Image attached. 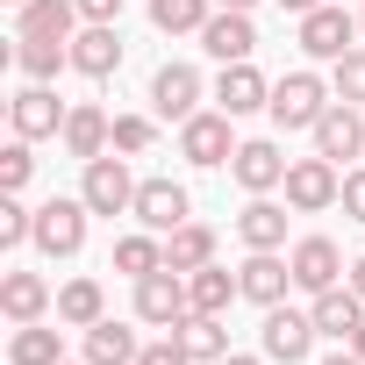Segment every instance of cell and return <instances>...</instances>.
Returning a JSON list of instances; mask_svg holds the SVG:
<instances>
[{
  "label": "cell",
  "mask_w": 365,
  "mask_h": 365,
  "mask_svg": "<svg viewBox=\"0 0 365 365\" xmlns=\"http://www.w3.org/2000/svg\"><path fill=\"white\" fill-rule=\"evenodd\" d=\"M351 287H358V294H365V258H351Z\"/></svg>",
  "instance_id": "cell-42"
},
{
  "label": "cell",
  "mask_w": 365,
  "mask_h": 365,
  "mask_svg": "<svg viewBox=\"0 0 365 365\" xmlns=\"http://www.w3.org/2000/svg\"><path fill=\"white\" fill-rule=\"evenodd\" d=\"M79 22H122V0H79Z\"/></svg>",
  "instance_id": "cell-39"
},
{
  "label": "cell",
  "mask_w": 365,
  "mask_h": 365,
  "mask_svg": "<svg viewBox=\"0 0 365 365\" xmlns=\"http://www.w3.org/2000/svg\"><path fill=\"white\" fill-rule=\"evenodd\" d=\"M158 265H165V237H158V230H136V237L115 244V272L143 279V272H158Z\"/></svg>",
  "instance_id": "cell-32"
},
{
  "label": "cell",
  "mask_w": 365,
  "mask_h": 365,
  "mask_svg": "<svg viewBox=\"0 0 365 365\" xmlns=\"http://www.w3.org/2000/svg\"><path fill=\"white\" fill-rule=\"evenodd\" d=\"M79 201H86L93 215H129V208H136V179H129V165H122L115 150L86 158V179H79Z\"/></svg>",
  "instance_id": "cell-2"
},
{
  "label": "cell",
  "mask_w": 365,
  "mask_h": 365,
  "mask_svg": "<svg viewBox=\"0 0 365 365\" xmlns=\"http://www.w3.org/2000/svg\"><path fill=\"white\" fill-rule=\"evenodd\" d=\"M201 51H208L215 65H244V58L258 51V29H251V15H244V8H215V15L201 22Z\"/></svg>",
  "instance_id": "cell-11"
},
{
  "label": "cell",
  "mask_w": 365,
  "mask_h": 365,
  "mask_svg": "<svg viewBox=\"0 0 365 365\" xmlns=\"http://www.w3.org/2000/svg\"><path fill=\"white\" fill-rule=\"evenodd\" d=\"M43 308H51V279L43 272H8L0 279V315L8 322H43Z\"/></svg>",
  "instance_id": "cell-21"
},
{
  "label": "cell",
  "mask_w": 365,
  "mask_h": 365,
  "mask_svg": "<svg viewBox=\"0 0 365 365\" xmlns=\"http://www.w3.org/2000/svg\"><path fill=\"white\" fill-rule=\"evenodd\" d=\"M65 365H72V358H65Z\"/></svg>",
  "instance_id": "cell-48"
},
{
  "label": "cell",
  "mask_w": 365,
  "mask_h": 365,
  "mask_svg": "<svg viewBox=\"0 0 365 365\" xmlns=\"http://www.w3.org/2000/svg\"><path fill=\"white\" fill-rule=\"evenodd\" d=\"M8 365H65V336L43 322H15L8 336Z\"/></svg>",
  "instance_id": "cell-26"
},
{
  "label": "cell",
  "mask_w": 365,
  "mask_h": 365,
  "mask_svg": "<svg viewBox=\"0 0 365 365\" xmlns=\"http://www.w3.org/2000/svg\"><path fill=\"white\" fill-rule=\"evenodd\" d=\"M165 265H172V272H201V265H215V230H208V222H179V230L165 237Z\"/></svg>",
  "instance_id": "cell-24"
},
{
  "label": "cell",
  "mask_w": 365,
  "mask_h": 365,
  "mask_svg": "<svg viewBox=\"0 0 365 365\" xmlns=\"http://www.w3.org/2000/svg\"><path fill=\"white\" fill-rule=\"evenodd\" d=\"M358 29H365V15H358Z\"/></svg>",
  "instance_id": "cell-46"
},
{
  "label": "cell",
  "mask_w": 365,
  "mask_h": 365,
  "mask_svg": "<svg viewBox=\"0 0 365 365\" xmlns=\"http://www.w3.org/2000/svg\"><path fill=\"white\" fill-rule=\"evenodd\" d=\"M215 108L222 115H258V108H272V86H265V72L244 58V65H222V79H215Z\"/></svg>",
  "instance_id": "cell-17"
},
{
  "label": "cell",
  "mask_w": 365,
  "mask_h": 365,
  "mask_svg": "<svg viewBox=\"0 0 365 365\" xmlns=\"http://www.w3.org/2000/svg\"><path fill=\"white\" fill-rule=\"evenodd\" d=\"M287 165H294V158H279V143H265V136L237 143V158H230V172H237L244 194H272V187H287Z\"/></svg>",
  "instance_id": "cell-15"
},
{
  "label": "cell",
  "mask_w": 365,
  "mask_h": 365,
  "mask_svg": "<svg viewBox=\"0 0 365 365\" xmlns=\"http://www.w3.org/2000/svg\"><path fill=\"white\" fill-rule=\"evenodd\" d=\"M150 136H158V129H150V115H115V150H122V158H143V150H150Z\"/></svg>",
  "instance_id": "cell-36"
},
{
  "label": "cell",
  "mask_w": 365,
  "mask_h": 365,
  "mask_svg": "<svg viewBox=\"0 0 365 365\" xmlns=\"http://www.w3.org/2000/svg\"><path fill=\"white\" fill-rule=\"evenodd\" d=\"M329 93L351 101V108H365V51H344V58L329 65Z\"/></svg>",
  "instance_id": "cell-33"
},
{
  "label": "cell",
  "mask_w": 365,
  "mask_h": 365,
  "mask_svg": "<svg viewBox=\"0 0 365 365\" xmlns=\"http://www.w3.org/2000/svg\"><path fill=\"white\" fill-rule=\"evenodd\" d=\"M136 365H194V358H187V344H179V336H165V344H143Z\"/></svg>",
  "instance_id": "cell-37"
},
{
  "label": "cell",
  "mask_w": 365,
  "mask_h": 365,
  "mask_svg": "<svg viewBox=\"0 0 365 365\" xmlns=\"http://www.w3.org/2000/svg\"><path fill=\"white\" fill-rule=\"evenodd\" d=\"M172 336L187 344V358H230V329H222V315H187Z\"/></svg>",
  "instance_id": "cell-31"
},
{
  "label": "cell",
  "mask_w": 365,
  "mask_h": 365,
  "mask_svg": "<svg viewBox=\"0 0 365 365\" xmlns=\"http://www.w3.org/2000/svg\"><path fill=\"white\" fill-rule=\"evenodd\" d=\"M308 315H315V329L322 336H336V344H351L358 336V322H365V294L344 279V287H322V294H308Z\"/></svg>",
  "instance_id": "cell-12"
},
{
  "label": "cell",
  "mask_w": 365,
  "mask_h": 365,
  "mask_svg": "<svg viewBox=\"0 0 365 365\" xmlns=\"http://www.w3.org/2000/svg\"><path fill=\"white\" fill-rule=\"evenodd\" d=\"M65 115H72V108H65L58 86H43V79H29V86L8 101V122H15V136H29V143H36V136H65Z\"/></svg>",
  "instance_id": "cell-7"
},
{
  "label": "cell",
  "mask_w": 365,
  "mask_h": 365,
  "mask_svg": "<svg viewBox=\"0 0 365 365\" xmlns=\"http://www.w3.org/2000/svg\"><path fill=\"white\" fill-rule=\"evenodd\" d=\"M15 36H79V0H22L15 8Z\"/></svg>",
  "instance_id": "cell-20"
},
{
  "label": "cell",
  "mask_w": 365,
  "mask_h": 365,
  "mask_svg": "<svg viewBox=\"0 0 365 365\" xmlns=\"http://www.w3.org/2000/svg\"><path fill=\"white\" fill-rule=\"evenodd\" d=\"M108 315V294H101V279H65L58 287V322H72V329H93Z\"/></svg>",
  "instance_id": "cell-29"
},
{
  "label": "cell",
  "mask_w": 365,
  "mask_h": 365,
  "mask_svg": "<svg viewBox=\"0 0 365 365\" xmlns=\"http://www.w3.org/2000/svg\"><path fill=\"white\" fill-rule=\"evenodd\" d=\"M86 201H43L36 208V251L43 258H79V244H86Z\"/></svg>",
  "instance_id": "cell-8"
},
{
  "label": "cell",
  "mask_w": 365,
  "mask_h": 365,
  "mask_svg": "<svg viewBox=\"0 0 365 365\" xmlns=\"http://www.w3.org/2000/svg\"><path fill=\"white\" fill-rule=\"evenodd\" d=\"M194 315V294H187V272H172V265H158V272H143L136 279V322H150V329H179Z\"/></svg>",
  "instance_id": "cell-1"
},
{
  "label": "cell",
  "mask_w": 365,
  "mask_h": 365,
  "mask_svg": "<svg viewBox=\"0 0 365 365\" xmlns=\"http://www.w3.org/2000/svg\"><path fill=\"white\" fill-rule=\"evenodd\" d=\"M351 351H358V358H365V322H358V336H351Z\"/></svg>",
  "instance_id": "cell-45"
},
{
  "label": "cell",
  "mask_w": 365,
  "mask_h": 365,
  "mask_svg": "<svg viewBox=\"0 0 365 365\" xmlns=\"http://www.w3.org/2000/svg\"><path fill=\"white\" fill-rule=\"evenodd\" d=\"M208 15H215V0H150V22L165 36H201Z\"/></svg>",
  "instance_id": "cell-30"
},
{
  "label": "cell",
  "mask_w": 365,
  "mask_h": 365,
  "mask_svg": "<svg viewBox=\"0 0 365 365\" xmlns=\"http://www.w3.org/2000/svg\"><path fill=\"white\" fill-rule=\"evenodd\" d=\"M15 65L29 72V79H58V65H72V43L65 36H15Z\"/></svg>",
  "instance_id": "cell-27"
},
{
  "label": "cell",
  "mask_w": 365,
  "mask_h": 365,
  "mask_svg": "<svg viewBox=\"0 0 365 365\" xmlns=\"http://www.w3.org/2000/svg\"><path fill=\"white\" fill-rule=\"evenodd\" d=\"M215 365H265V358H244V351H230V358H215Z\"/></svg>",
  "instance_id": "cell-41"
},
{
  "label": "cell",
  "mask_w": 365,
  "mask_h": 365,
  "mask_svg": "<svg viewBox=\"0 0 365 365\" xmlns=\"http://www.w3.org/2000/svg\"><path fill=\"white\" fill-rule=\"evenodd\" d=\"M187 294H194V315H222V308L244 294V279L222 272V265H201V272H187Z\"/></svg>",
  "instance_id": "cell-28"
},
{
  "label": "cell",
  "mask_w": 365,
  "mask_h": 365,
  "mask_svg": "<svg viewBox=\"0 0 365 365\" xmlns=\"http://www.w3.org/2000/svg\"><path fill=\"white\" fill-rule=\"evenodd\" d=\"M329 115V86L315 79V72H287L279 86H272V122L279 129H315Z\"/></svg>",
  "instance_id": "cell-4"
},
{
  "label": "cell",
  "mask_w": 365,
  "mask_h": 365,
  "mask_svg": "<svg viewBox=\"0 0 365 365\" xmlns=\"http://www.w3.org/2000/svg\"><path fill=\"white\" fill-rule=\"evenodd\" d=\"M237 279H244V301L279 308V301H287V287H294V258H279V251H251V258L237 265Z\"/></svg>",
  "instance_id": "cell-16"
},
{
  "label": "cell",
  "mask_w": 365,
  "mask_h": 365,
  "mask_svg": "<svg viewBox=\"0 0 365 365\" xmlns=\"http://www.w3.org/2000/svg\"><path fill=\"white\" fill-rule=\"evenodd\" d=\"M322 365H365V358H358V351H336V358H322Z\"/></svg>",
  "instance_id": "cell-43"
},
{
  "label": "cell",
  "mask_w": 365,
  "mask_h": 365,
  "mask_svg": "<svg viewBox=\"0 0 365 365\" xmlns=\"http://www.w3.org/2000/svg\"><path fill=\"white\" fill-rule=\"evenodd\" d=\"M136 351H143V344H136L129 322H108V315H101V322L86 329V365H136Z\"/></svg>",
  "instance_id": "cell-25"
},
{
  "label": "cell",
  "mask_w": 365,
  "mask_h": 365,
  "mask_svg": "<svg viewBox=\"0 0 365 365\" xmlns=\"http://www.w3.org/2000/svg\"><path fill=\"white\" fill-rule=\"evenodd\" d=\"M344 215H351V222H365V165H358V172H344Z\"/></svg>",
  "instance_id": "cell-38"
},
{
  "label": "cell",
  "mask_w": 365,
  "mask_h": 365,
  "mask_svg": "<svg viewBox=\"0 0 365 365\" xmlns=\"http://www.w3.org/2000/svg\"><path fill=\"white\" fill-rule=\"evenodd\" d=\"M315 336H322V329H315L308 308H287V301L265 308V358H272V365H301V358L315 351Z\"/></svg>",
  "instance_id": "cell-9"
},
{
  "label": "cell",
  "mask_w": 365,
  "mask_h": 365,
  "mask_svg": "<svg viewBox=\"0 0 365 365\" xmlns=\"http://www.w3.org/2000/svg\"><path fill=\"white\" fill-rule=\"evenodd\" d=\"M301 51H308V58H322V65H336L344 51H358V22H351L344 0H336V8L322 0L315 15H301Z\"/></svg>",
  "instance_id": "cell-5"
},
{
  "label": "cell",
  "mask_w": 365,
  "mask_h": 365,
  "mask_svg": "<svg viewBox=\"0 0 365 365\" xmlns=\"http://www.w3.org/2000/svg\"><path fill=\"white\" fill-rule=\"evenodd\" d=\"M150 108H158L165 122H194V115H201V72H194V65H158Z\"/></svg>",
  "instance_id": "cell-14"
},
{
  "label": "cell",
  "mask_w": 365,
  "mask_h": 365,
  "mask_svg": "<svg viewBox=\"0 0 365 365\" xmlns=\"http://www.w3.org/2000/svg\"><path fill=\"white\" fill-rule=\"evenodd\" d=\"M15 8H22V0H15Z\"/></svg>",
  "instance_id": "cell-47"
},
{
  "label": "cell",
  "mask_w": 365,
  "mask_h": 365,
  "mask_svg": "<svg viewBox=\"0 0 365 365\" xmlns=\"http://www.w3.org/2000/svg\"><path fill=\"white\" fill-rule=\"evenodd\" d=\"M29 172H36V158H29V136H15L8 150H0V194H22V187H29Z\"/></svg>",
  "instance_id": "cell-35"
},
{
  "label": "cell",
  "mask_w": 365,
  "mask_h": 365,
  "mask_svg": "<svg viewBox=\"0 0 365 365\" xmlns=\"http://www.w3.org/2000/svg\"><path fill=\"white\" fill-rule=\"evenodd\" d=\"M143 230H158V237H172L179 222H194V201H187V187L179 179H136V208H129Z\"/></svg>",
  "instance_id": "cell-6"
},
{
  "label": "cell",
  "mask_w": 365,
  "mask_h": 365,
  "mask_svg": "<svg viewBox=\"0 0 365 365\" xmlns=\"http://www.w3.org/2000/svg\"><path fill=\"white\" fill-rule=\"evenodd\" d=\"M0 244H36V208H22L15 194H0Z\"/></svg>",
  "instance_id": "cell-34"
},
{
  "label": "cell",
  "mask_w": 365,
  "mask_h": 365,
  "mask_svg": "<svg viewBox=\"0 0 365 365\" xmlns=\"http://www.w3.org/2000/svg\"><path fill=\"white\" fill-rule=\"evenodd\" d=\"M230 122H237V115H222V108H215V115L201 108L194 122H179V158H187V165H230V158H237Z\"/></svg>",
  "instance_id": "cell-10"
},
{
  "label": "cell",
  "mask_w": 365,
  "mask_h": 365,
  "mask_svg": "<svg viewBox=\"0 0 365 365\" xmlns=\"http://www.w3.org/2000/svg\"><path fill=\"white\" fill-rule=\"evenodd\" d=\"M294 287H301V294L344 287V251H336L329 237H301V244H294Z\"/></svg>",
  "instance_id": "cell-18"
},
{
  "label": "cell",
  "mask_w": 365,
  "mask_h": 365,
  "mask_svg": "<svg viewBox=\"0 0 365 365\" xmlns=\"http://www.w3.org/2000/svg\"><path fill=\"white\" fill-rule=\"evenodd\" d=\"M308 136H315V150H322L329 165H344V158H365V115H358L351 101H329V115H322Z\"/></svg>",
  "instance_id": "cell-13"
},
{
  "label": "cell",
  "mask_w": 365,
  "mask_h": 365,
  "mask_svg": "<svg viewBox=\"0 0 365 365\" xmlns=\"http://www.w3.org/2000/svg\"><path fill=\"white\" fill-rule=\"evenodd\" d=\"M237 237H244L251 251H279V244H287V208L265 201V194H251V208L237 215Z\"/></svg>",
  "instance_id": "cell-23"
},
{
  "label": "cell",
  "mask_w": 365,
  "mask_h": 365,
  "mask_svg": "<svg viewBox=\"0 0 365 365\" xmlns=\"http://www.w3.org/2000/svg\"><path fill=\"white\" fill-rule=\"evenodd\" d=\"M215 8H244V15H251V8H258V0H215Z\"/></svg>",
  "instance_id": "cell-44"
},
{
  "label": "cell",
  "mask_w": 365,
  "mask_h": 365,
  "mask_svg": "<svg viewBox=\"0 0 365 365\" xmlns=\"http://www.w3.org/2000/svg\"><path fill=\"white\" fill-rule=\"evenodd\" d=\"M279 8H287V15H315V8H322V0H279Z\"/></svg>",
  "instance_id": "cell-40"
},
{
  "label": "cell",
  "mask_w": 365,
  "mask_h": 365,
  "mask_svg": "<svg viewBox=\"0 0 365 365\" xmlns=\"http://www.w3.org/2000/svg\"><path fill=\"white\" fill-rule=\"evenodd\" d=\"M65 150H72L79 165H86V158H101V150H115V122H108L101 108H86V101H79V108L65 115Z\"/></svg>",
  "instance_id": "cell-22"
},
{
  "label": "cell",
  "mask_w": 365,
  "mask_h": 365,
  "mask_svg": "<svg viewBox=\"0 0 365 365\" xmlns=\"http://www.w3.org/2000/svg\"><path fill=\"white\" fill-rule=\"evenodd\" d=\"M329 201H344V179H336V165L315 150V158H294L287 165V208L294 215H322Z\"/></svg>",
  "instance_id": "cell-3"
},
{
  "label": "cell",
  "mask_w": 365,
  "mask_h": 365,
  "mask_svg": "<svg viewBox=\"0 0 365 365\" xmlns=\"http://www.w3.org/2000/svg\"><path fill=\"white\" fill-rule=\"evenodd\" d=\"M115 65H122V29H115V22H86V29L72 36V72L108 79Z\"/></svg>",
  "instance_id": "cell-19"
}]
</instances>
